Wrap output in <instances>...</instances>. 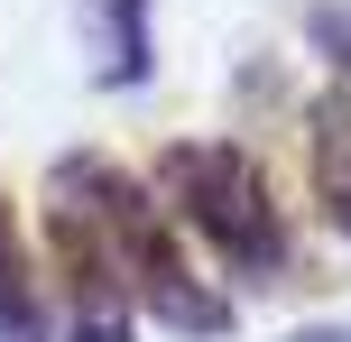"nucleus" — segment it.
<instances>
[{
  "label": "nucleus",
  "mask_w": 351,
  "mask_h": 342,
  "mask_svg": "<svg viewBox=\"0 0 351 342\" xmlns=\"http://www.w3.org/2000/svg\"><path fill=\"white\" fill-rule=\"evenodd\" d=\"M315 176H324V195H333V222L351 232V121H342V111H324V139H315Z\"/></svg>",
  "instance_id": "7ed1b4c3"
},
{
  "label": "nucleus",
  "mask_w": 351,
  "mask_h": 342,
  "mask_svg": "<svg viewBox=\"0 0 351 342\" xmlns=\"http://www.w3.org/2000/svg\"><path fill=\"white\" fill-rule=\"evenodd\" d=\"M167 185H176V213H185L231 269H278L287 259V222H278V204H268V176L241 148H167Z\"/></svg>",
  "instance_id": "f257e3e1"
},
{
  "label": "nucleus",
  "mask_w": 351,
  "mask_h": 342,
  "mask_svg": "<svg viewBox=\"0 0 351 342\" xmlns=\"http://www.w3.org/2000/svg\"><path fill=\"white\" fill-rule=\"evenodd\" d=\"M37 333H47V296L28 287V269L10 250V213H0V342H37Z\"/></svg>",
  "instance_id": "f03ea898"
}]
</instances>
